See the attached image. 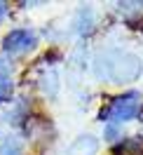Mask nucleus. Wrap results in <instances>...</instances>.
Returning <instances> with one entry per match:
<instances>
[{
  "label": "nucleus",
  "instance_id": "1",
  "mask_svg": "<svg viewBox=\"0 0 143 155\" xmlns=\"http://www.w3.org/2000/svg\"><path fill=\"white\" fill-rule=\"evenodd\" d=\"M141 106V94L138 92H127L122 97L113 99V104L101 110V120H115V122H127L134 120Z\"/></svg>",
  "mask_w": 143,
  "mask_h": 155
},
{
  "label": "nucleus",
  "instance_id": "2",
  "mask_svg": "<svg viewBox=\"0 0 143 155\" xmlns=\"http://www.w3.org/2000/svg\"><path fill=\"white\" fill-rule=\"evenodd\" d=\"M2 47L7 54H24L28 49L35 47V33L28 28H17V31H10L5 35V42Z\"/></svg>",
  "mask_w": 143,
  "mask_h": 155
},
{
  "label": "nucleus",
  "instance_id": "3",
  "mask_svg": "<svg viewBox=\"0 0 143 155\" xmlns=\"http://www.w3.org/2000/svg\"><path fill=\"white\" fill-rule=\"evenodd\" d=\"M106 136H108L110 141H115V139H117V129H115V127H108V129H106Z\"/></svg>",
  "mask_w": 143,
  "mask_h": 155
},
{
  "label": "nucleus",
  "instance_id": "4",
  "mask_svg": "<svg viewBox=\"0 0 143 155\" xmlns=\"http://www.w3.org/2000/svg\"><path fill=\"white\" fill-rule=\"evenodd\" d=\"M5 17H7V5H5V2H0V21L5 19Z\"/></svg>",
  "mask_w": 143,
  "mask_h": 155
}]
</instances>
